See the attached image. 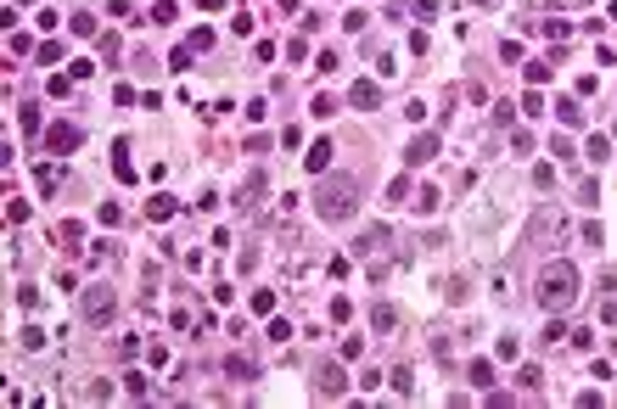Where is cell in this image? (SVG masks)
I'll return each mask as SVG.
<instances>
[{"label":"cell","instance_id":"1","mask_svg":"<svg viewBox=\"0 0 617 409\" xmlns=\"http://www.w3.org/2000/svg\"><path fill=\"white\" fill-rule=\"evenodd\" d=\"M354 208H359V185H354L348 174H325V180L314 185V213H320L325 224H343Z\"/></svg>","mask_w":617,"mask_h":409},{"label":"cell","instance_id":"2","mask_svg":"<svg viewBox=\"0 0 617 409\" xmlns=\"http://www.w3.org/2000/svg\"><path fill=\"white\" fill-rule=\"evenodd\" d=\"M533 297H539L545 308H572V297H578V269L572 264H545L539 280H533Z\"/></svg>","mask_w":617,"mask_h":409},{"label":"cell","instance_id":"3","mask_svg":"<svg viewBox=\"0 0 617 409\" xmlns=\"http://www.w3.org/2000/svg\"><path fill=\"white\" fill-rule=\"evenodd\" d=\"M79 308H85V319H112V308H118V292H112V286H90V292L85 297H79Z\"/></svg>","mask_w":617,"mask_h":409},{"label":"cell","instance_id":"4","mask_svg":"<svg viewBox=\"0 0 617 409\" xmlns=\"http://www.w3.org/2000/svg\"><path fill=\"white\" fill-rule=\"evenodd\" d=\"M45 146H51L57 157H68V151H79V146H85V135H79V124H51Z\"/></svg>","mask_w":617,"mask_h":409},{"label":"cell","instance_id":"5","mask_svg":"<svg viewBox=\"0 0 617 409\" xmlns=\"http://www.w3.org/2000/svg\"><path fill=\"white\" fill-rule=\"evenodd\" d=\"M348 387V370H343V364H320V370H314V392H325V398H337Z\"/></svg>","mask_w":617,"mask_h":409},{"label":"cell","instance_id":"6","mask_svg":"<svg viewBox=\"0 0 617 409\" xmlns=\"http://www.w3.org/2000/svg\"><path fill=\"white\" fill-rule=\"evenodd\" d=\"M348 101H354L359 112H370V107H382V85H376V78H354V85H348Z\"/></svg>","mask_w":617,"mask_h":409},{"label":"cell","instance_id":"7","mask_svg":"<svg viewBox=\"0 0 617 409\" xmlns=\"http://www.w3.org/2000/svg\"><path fill=\"white\" fill-rule=\"evenodd\" d=\"M332 151H337L332 140H314V146L303 151V174H325V169H332Z\"/></svg>","mask_w":617,"mask_h":409},{"label":"cell","instance_id":"8","mask_svg":"<svg viewBox=\"0 0 617 409\" xmlns=\"http://www.w3.org/2000/svg\"><path fill=\"white\" fill-rule=\"evenodd\" d=\"M404 157H409V162H427V157H438V135H416V140L404 146Z\"/></svg>","mask_w":617,"mask_h":409},{"label":"cell","instance_id":"9","mask_svg":"<svg viewBox=\"0 0 617 409\" xmlns=\"http://www.w3.org/2000/svg\"><path fill=\"white\" fill-rule=\"evenodd\" d=\"M387 235H393V230H365L348 253H354V258H359V253H376V247H387Z\"/></svg>","mask_w":617,"mask_h":409},{"label":"cell","instance_id":"10","mask_svg":"<svg viewBox=\"0 0 617 409\" xmlns=\"http://www.w3.org/2000/svg\"><path fill=\"white\" fill-rule=\"evenodd\" d=\"M259 196H264V174H259V180H247V185L236 191V208L247 213V208H253V202H259Z\"/></svg>","mask_w":617,"mask_h":409},{"label":"cell","instance_id":"11","mask_svg":"<svg viewBox=\"0 0 617 409\" xmlns=\"http://www.w3.org/2000/svg\"><path fill=\"white\" fill-rule=\"evenodd\" d=\"M146 213H152V219H174V213H180V202H174V196H152V202H146Z\"/></svg>","mask_w":617,"mask_h":409},{"label":"cell","instance_id":"12","mask_svg":"<svg viewBox=\"0 0 617 409\" xmlns=\"http://www.w3.org/2000/svg\"><path fill=\"white\" fill-rule=\"evenodd\" d=\"M34 62H45V67H57V62H62V45H57V39H45V45H34Z\"/></svg>","mask_w":617,"mask_h":409},{"label":"cell","instance_id":"13","mask_svg":"<svg viewBox=\"0 0 617 409\" xmlns=\"http://www.w3.org/2000/svg\"><path fill=\"white\" fill-rule=\"evenodd\" d=\"M584 151H589L595 162H606V157H611V140H606V135H589V146H584Z\"/></svg>","mask_w":617,"mask_h":409},{"label":"cell","instance_id":"14","mask_svg":"<svg viewBox=\"0 0 617 409\" xmlns=\"http://www.w3.org/2000/svg\"><path fill=\"white\" fill-rule=\"evenodd\" d=\"M578 202H584V208H595V202H600V185H595V180H578Z\"/></svg>","mask_w":617,"mask_h":409},{"label":"cell","instance_id":"15","mask_svg":"<svg viewBox=\"0 0 617 409\" xmlns=\"http://www.w3.org/2000/svg\"><path fill=\"white\" fill-rule=\"evenodd\" d=\"M6 219H12V224H23V219H28V202H23V196H12V202H6Z\"/></svg>","mask_w":617,"mask_h":409},{"label":"cell","instance_id":"16","mask_svg":"<svg viewBox=\"0 0 617 409\" xmlns=\"http://www.w3.org/2000/svg\"><path fill=\"white\" fill-rule=\"evenodd\" d=\"M370 325H376V331H393V325H398V314H393V308L382 303V308H376V319H370Z\"/></svg>","mask_w":617,"mask_h":409},{"label":"cell","instance_id":"17","mask_svg":"<svg viewBox=\"0 0 617 409\" xmlns=\"http://www.w3.org/2000/svg\"><path fill=\"white\" fill-rule=\"evenodd\" d=\"M404 196H409V180H404V174H398V180H387V202H404Z\"/></svg>","mask_w":617,"mask_h":409},{"label":"cell","instance_id":"18","mask_svg":"<svg viewBox=\"0 0 617 409\" xmlns=\"http://www.w3.org/2000/svg\"><path fill=\"white\" fill-rule=\"evenodd\" d=\"M533 185H539V191H550V185H556V174H550V162H539V169H533Z\"/></svg>","mask_w":617,"mask_h":409},{"label":"cell","instance_id":"19","mask_svg":"<svg viewBox=\"0 0 617 409\" xmlns=\"http://www.w3.org/2000/svg\"><path fill=\"white\" fill-rule=\"evenodd\" d=\"M73 34H96V17L90 12H73Z\"/></svg>","mask_w":617,"mask_h":409},{"label":"cell","instance_id":"20","mask_svg":"<svg viewBox=\"0 0 617 409\" xmlns=\"http://www.w3.org/2000/svg\"><path fill=\"white\" fill-rule=\"evenodd\" d=\"M45 90H51V96H73V73H68V78L57 73V78H51V85H45Z\"/></svg>","mask_w":617,"mask_h":409},{"label":"cell","instance_id":"21","mask_svg":"<svg viewBox=\"0 0 617 409\" xmlns=\"http://www.w3.org/2000/svg\"><path fill=\"white\" fill-rule=\"evenodd\" d=\"M472 381H477V387H494V370H488V364H483V359L472 364Z\"/></svg>","mask_w":617,"mask_h":409},{"label":"cell","instance_id":"22","mask_svg":"<svg viewBox=\"0 0 617 409\" xmlns=\"http://www.w3.org/2000/svg\"><path fill=\"white\" fill-rule=\"evenodd\" d=\"M275 308V292H253V314H270Z\"/></svg>","mask_w":617,"mask_h":409},{"label":"cell","instance_id":"23","mask_svg":"<svg viewBox=\"0 0 617 409\" xmlns=\"http://www.w3.org/2000/svg\"><path fill=\"white\" fill-rule=\"evenodd\" d=\"M348 314H354V303H348V297H337V303H332V319H337V325H348Z\"/></svg>","mask_w":617,"mask_h":409},{"label":"cell","instance_id":"24","mask_svg":"<svg viewBox=\"0 0 617 409\" xmlns=\"http://www.w3.org/2000/svg\"><path fill=\"white\" fill-rule=\"evenodd\" d=\"M438 6L443 0H416V17H438Z\"/></svg>","mask_w":617,"mask_h":409},{"label":"cell","instance_id":"25","mask_svg":"<svg viewBox=\"0 0 617 409\" xmlns=\"http://www.w3.org/2000/svg\"><path fill=\"white\" fill-rule=\"evenodd\" d=\"M600 319H606V325H617V297H606V303H600Z\"/></svg>","mask_w":617,"mask_h":409},{"label":"cell","instance_id":"26","mask_svg":"<svg viewBox=\"0 0 617 409\" xmlns=\"http://www.w3.org/2000/svg\"><path fill=\"white\" fill-rule=\"evenodd\" d=\"M196 6H202V12H219V6H225V0H196Z\"/></svg>","mask_w":617,"mask_h":409},{"label":"cell","instance_id":"27","mask_svg":"<svg viewBox=\"0 0 617 409\" xmlns=\"http://www.w3.org/2000/svg\"><path fill=\"white\" fill-rule=\"evenodd\" d=\"M472 6H500V0H472Z\"/></svg>","mask_w":617,"mask_h":409}]
</instances>
